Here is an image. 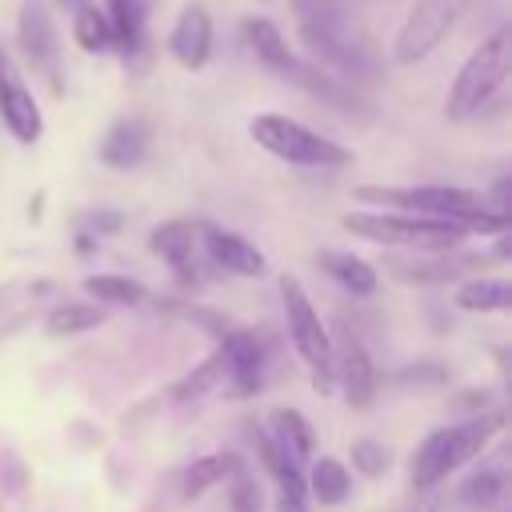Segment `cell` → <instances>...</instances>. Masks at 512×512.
<instances>
[{"label": "cell", "mask_w": 512, "mask_h": 512, "mask_svg": "<svg viewBox=\"0 0 512 512\" xmlns=\"http://www.w3.org/2000/svg\"><path fill=\"white\" fill-rule=\"evenodd\" d=\"M356 196L368 200V204H380V208H396V212H420V216L456 220V224H464L468 236H500L512 224L508 212H492L472 188H448V184L372 188V184H360Z\"/></svg>", "instance_id": "6da1fadb"}, {"label": "cell", "mask_w": 512, "mask_h": 512, "mask_svg": "<svg viewBox=\"0 0 512 512\" xmlns=\"http://www.w3.org/2000/svg\"><path fill=\"white\" fill-rule=\"evenodd\" d=\"M504 428V412H480V416H468L460 424H448V428H436L420 440V448L412 452V464H408V476L416 488H432L440 484L444 476H452L456 468H464L472 456H480V448Z\"/></svg>", "instance_id": "7a4b0ae2"}, {"label": "cell", "mask_w": 512, "mask_h": 512, "mask_svg": "<svg viewBox=\"0 0 512 512\" xmlns=\"http://www.w3.org/2000/svg\"><path fill=\"white\" fill-rule=\"evenodd\" d=\"M508 72H512V28L500 24L460 64V72H456V80H452V88L444 96V116L448 120H472V116H480L488 108V100L504 88Z\"/></svg>", "instance_id": "3957f363"}, {"label": "cell", "mask_w": 512, "mask_h": 512, "mask_svg": "<svg viewBox=\"0 0 512 512\" xmlns=\"http://www.w3.org/2000/svg\"><path fill=\"white\" fill-rule=\"evenodd\" d=\"M340 224L352 236L372 240V244L428 248V252H448L468 236L464 224L440 220V216H420V212H348Z\"/></svg>", "instance_id": "277c9868"}, {"label": "cell", "mask_w": 512, "mask_h": 512, "mask_svg": "<svg viewBox=\"0 0 512 512\" xmlns=\"http://www.w3.org/2000/svg\"><path fill=\"white\" fill-rule=\"evenodd\" d=\"M248 132L264 152H272L276 160L296 164V168H344L352 160V152L344 144L312 132L308 124H300L284 112H260L248 124Z\"/></svg>", "instance_id": "5b68a950"}, {"label": "cell", "mask_w": 512, "mask_h": 512, "mask_svg": "<svg viewBox=\"0 0 512 512\" xmlns=\"http://www.w3.org/2000/svg\"><path fill=\"white\" fill-rule=\"evenodd\" d=\"M280 304H284V320H288V340L300 352L304 368L312 372V388L320 396H328L332 392V336L296 276H280Z\"/></svg>", "instance_id": "8992f818"}, {"label": "cell", "mask_w": 512, "mask_h": 512, "mask_svg": "<svg viewBox=\"0 0 512 512\" xmlns=\"http://www.w3.org/2000/svg\"><path fill=\"white\" fill-rule=\"evenodd\" d=\"M472 0H412L396 40H392V56L396 64H416L428 52L440 48V40L456 28V20L464 16Z\"/></svg>", "instance_id": "52a82bcc"}, {"label": "cell", "mask_w": 512, "mask_h": 512, "mask_svg": "<svg viewBox=\"0 0 512 512\" xmlns=\"http://www.w3.org/2000/svg\"><path fill=\"white\" fill-rule=\"evenodd\" d=\"M220 348H224V396L228 400H248L264 388V364H268V352L260 344L256 332L240 328V332H224L220 336Z\"/></svg>", "instance_id": "ba28073f"}, {"label": "cell", "mask_w": 512, "mask_h": 512, "mask_svg": "<svg viewBox=\"0 0 512 512\" xmlns=\"http://www.w3.org/2000/svg\"><path fill=\"white\" fill-rule=\"evenodd\" d=\"M0 120L4 128L20 140V144H36L40 132H44V116L36 108V96L32 88L24 84L16 60L8 56V48L0 44Z\"/></svg>", "instance_id": "9c48e42d"}, {"label": "cell", "mask_w": 512, "mask_h": 512, "mask_svg": "<svg viewBox=\"0 0 512 512\" xmlns=\"http://www.w3.org/2000/svg\"><path fill=\"white\" fill-rule=\"evenodd\" d=\"M16 32H20V48L32 60V68L44 72L60 88V44H56V24H52L48 4L44 0H20Z\"/></svg>", "instance_id": "30bf717a"}, {"label": "cell", "mask_w": 512, "mask_h": 512, "mask_svg": "<svg viewBox=\"0 0 512 512\" xmlns=\"http://www.w3.org/2000/svg\"><path fill=\"white\" fill-rule=\"evenodd\" d=\"M332 376L344 392V400L352 408H368L376 396V372H372V356L364 352V344L352 332H340V344H332Z\"/></svg>", "instance_id": "8fae6325"}, {"label": "cell", "mask_w": 512, "mask_h": 512, "mask_svg": "<svg viewBox=\"0 0 512 512\" xmlns=\"http://www.w3.org/2000/svg\"><path fill=\"white\" fill-rule=\"evenodd\" d=\"M252 440H256L264 468L276 480V512H308V480L300 476V464L260 428H252Z\"/></svg>", "instance_id": "7c38bea8"}, {"label": "cell", "mask_w": 512, "mask_h": 512, "mask_svg": "<svg viewBox=\"0 0 512 512\" xmlns=\"http://www.w3.org/2000/svg\"><path fill=\"white\" fill-rule=\"evenodd\" d=\"M196 240L204 244V256L232 272V276H260L264 272V252L256 244H248L244 236L228 232V228H216V224H196Z\"/></svg>", "instance_id": "4fadbf2b"}, {"label": "cell", "mask_w": 512, "mask_h": 512, "mask_svg": "<svg viewBox=\"0 0 512 512\" xmlns=\"http://www.w3.org/2000/svg\"><path fill=\"white\" fill-rule=\"evenodd\" d=\"M168 52L184 68H204L208 64V56H212V16L200 4H188L176 16V24L168 32Z\"/></svg>", "instance_id": "5bb4252c"}, {"label": "cell", "mask_w": 512, "mask_h": 512, "mask_svg": "<svg viewBox=\"0 0 512 512\" xmlns=\"http://www.w3.org/2000/svg\"><path fill=\"white\" fill-rule=\"evenodd\" d=\"M148 248L172 268V276L180 284H192L196 280V224H188V220H164V224L152 228Z\"/></svg>", "instance_id": "9a60e30c"}, {"label": "cell", "mask_w": 512, "mask_h": 512, "mask_svg": "<svg viewBox=\"0 0 512 512\" xmlns=\"http://www.w3.org/2000/svg\"><path fill=\"white\" fill-rule=\"evenodd\" d=\"M104 20H108V48H116L124 60L144 52V16L148 0H104Z\"/></svg>", "instance_id": "2e32d148"}, {"label": "cell", "mask_w": 512, "mask_h": 512, "mask_svg": "<svg viewBox=\"0 0 512 512\" xmlns=\"http://www.w3.org/2000/svg\"><path fill=\"white\" fill-rule=\"evenodd\" d=\"M148 152V124L140 116H128V120H116L100 144V160L108 168H136Z\"/></svg>", "instance_id": "e0dca14e"}, {"label": "cell", "mask_w": 512, "mask_h": 512, "mask_svg": "<svg viewBox=\"0 0 512 512\" xmlns=\"http://www.w3.org/2000/svg\"><path fill=\"white\" fill-rule=\"evenodd\" d=\"M244 40H248V48L256 52V60L260 64H268L272 72H280V76H292L296 72V56H292V48H288V40H284V32L272 24V20H264V16H252L248 24H244Z\"/></svg>", "instance_id": "ac0fdd59"}, {"label": "cell", "mask_w": 512, "mask_h": 512, "mask_svg": "<svg viewBox=\"0 0 512 512\" xmlns=\"http://www.w3.org/2000/svg\"><path fill=\"white\" fill-rule=\"evenodd\" d=\"M268 436L296 460V464H304L308 456H312V448H316V432H312V424L296 412V408H276L272 412V420H268Z\"/></svg>", "instance_id": "d6986e66"}, {"label": "cell", "mask_w": 512, "mask_h": 512, "mask_svg": "<svg viewBox=\"0 0 512 512\" xmlns=\"http://www.w3.org/2000/svg\"><path fill=\"white\" fill-rule=\"evenodd\" d=\"M320 260V268L340 284V288H348L352 296H372L376 292V268L372 264H364L360 256H348V252H320L316 256Z\"/></svg>", "instance_id": "ffe728a7"}, {"label": "cell", "mask_w": 512, "mask_h": 512, "mask_svg": "<svg viewBox=\"0 0 512 512\" xmlns=\"http://www.w3.org/2000/svg\"><path fill=\"white\" fill-rule=\"evenodd\" d=\"M236 464H240L236 452H212V456H200V460H192V464L184 468V476H180V492H184L188 500H192V496H204L208 488L224 484V480L236 472Z\"/></svg>", "instance_id": "44dd1931"}, {"label": "cell", "mask_w": 512, "mask_h": 512, "mask_svg": "<svg viewBox=\"0 0 512 512\" xmlns=\"http://www.w3.org/2000/svg\"><path fill=\"white\" fill-rule=\"evenodd\" d=\"M456 304L464 312H504L512 304V284L508 280H468L456 288Z\"/></svg>", "instance_id": "7402d4cb"}, {"label": "cell", "mask_w": 512, "mask_h": 512, "mask_svg": "<svg viewBox=\"0 0 512 512\" xmlns=\"http://www.w3.org/2000/svg\"><path fill=\"white\" fill-rule=\"evenodd\" d=\"M348 488H352V476H348V468H344L340 460H332V456H320V460L312 464V480H308V492H312L320 504H340V500L348 496Z\"/></svg>", "instance_id": "603a6c76"}, {"label": "cell", "mask_w": 512, "mask_h": 512, "mask_svg": "<svg viewBox=\"0 0 512 512\" xmlns=\"http://www.w3.org/2000/svg\"><path fill=\"white\" fill-rule=\"evenodd\" d=\"M220 384H224V348H216L204 364H196L188 376H180L176 388H172V396L176 400H200L204 392H212Z\"/></svg>", "instance_id": "cb8c5ba5"}, {"label": "cell", "mask_w": 512, "mask_h": 512, "mask_svg": "<svg viewBox=\"0 0 512 512\" xmlns=\"http://www.w3.org/2000/svg\"><path fill=\"white\" fill-rule=\"evenodd\" d=\"M84 292L96 296L100 304H140L148 292L140 280H128V276H112V272H100V276H84Z\"/></svg>", "instance_id": "d4e9b609"}, {"label": "cell", "mask_w": 512, "mask_h": 512, "mask_svg": "<svg viewBox=\"0 0 512 512\" xmlns=\"http://www.w3.org/2000/svg\"><path fill=\"white\" fill-rule=\"evenodd\" d=\"M104 324V312L96 308V304H64V308H56L52 316H48V332L52 336H76V332H92V328H100Z\"/></svg>", "instance_id": "484cf974"}, {"label": "cell", "mask_w": 512, "mask_h": 512, "mask_svg": "<svg viewBox=\"0 0 512 512\" xmlns=\"http://www.w3.org/2000/svg\"><path fill=\"white\" fill-rule=\"evenodd\" d=\"M72 36H76V44H80L84 52H104V48H108V20H104V12H100L92 0L76 8V16H72Z\"/></svg>", "instance_id": "4316f807"}, {"label": "cell", "mask_w": 512, "mask_h": 512, "mask_svg": "<svg viewBox=\"0 0 512 512\" xmlns=\"http://www.w3.org/2000/svg\"><path fill=\"white\" fill-rule=\"evenodd\" d=\"M500 492H504V476L496 468H480V472H472L464 480L460 504H468V508H492L500 500Z\"/></svg>", "instance_id": "83f0119b"}, {"label": "cell", "mask_w": 512, "mask_h": 512, "mask_svg": "<svg viewBox=\"0 0 512 512\" xmlns=\"http://www.w3.org/2000/svg\"><path fill=\"white\" fill-rule=\"evenodd\" d=\"M352 464H356V472H364V476H380V472L388 468V448H384L380 440H356V444H352Z\"/></svg>", "instance_id": "f1b7e54d"}, {"label": "cell", "mask_w": 512, "mask_h": 512, "mask_svg": "<svg viewBox=\"0 0 512 512\" xmlns=\"http://www.w3.org/2000/svg\"><path fill=\"white\" fill-rule=\"evenodd\" d=\"M232 480V492H228V504L232 512H260V492H256V480L236 464V472L228 476Z\"/></svg>", "instance_id": "f546056e"}, {"label": "cell", "mask_w": 512, "mask_h": 512, "mask_svg": "<svg viewBox=\"0 0 512 512\" xmlns=\"http://www.w3.org/2000/svg\"><path fill=\"white\" fill-rule=\"evenodd\" d=\"M508 188H512V180H508V176H500V180H496V188H492V196H496V212H508Z\"/></svg>", "instance_id": "4dcf8cb0"}, {"label": "cell", "mask_w": 512, "mask_h": 512, "mask_svg": "<svg viewBox=\"0 0 512 512\" xmlns=\"http://www.w3.org/2000/svg\"><path fill=\"white\" fill-rule=\"evenodd\" d=\"M56 4H64V8H72V12H76V8H80V4H88V0H56Z\"/></svg>", "instance_id": "1f68e13d"}]
</instances>
